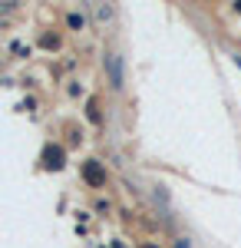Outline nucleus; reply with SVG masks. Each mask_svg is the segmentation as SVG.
I'll use <instances>...</instances> for the list:
<instances>
[{
  "label": "nucleus",
  "instance_id": "f257e3e1",
  "mask_svg": "<svg viewBox=\"0 0 241 248\" xmlns=\"http://www.w3.org/2000/svg\"><path fill=\"white\" fill-rule=\"evenodd\" d=\"M40 162H43V169L60 172L63 166H66V153H63V146H46L43 155H40Z\"/></svg>",
  "mask_w": 241,
  "mask_h": 248
},
{
  "label": "nucleus",
  "instance_id": "f03ea898",
  "mask_svg": "<svg viewBox=\"0 0 241 248\" xmlns=\"http://www.w3.org/2000/svg\"><path fill=\"white\" fill-rule=\"evenodd\" d=\"M83 179H86L90 186H106V169H103L96 159H90V162H83Z\"/></svg>",
  "mask_w": 241,
  "mask_h": 248
},
{
  "label": "nucleus",
  "instance_id": "7ed1b4c3",
  "mask_svg": "<svg viewBox=\"0 0 241 248\" xmlns=\"http://www.w3.org/2000/svg\"><path fill=\"white\" fill-rule=\"evenodd\" d=\"M106 70H109V79H112V86L119 90V86H122V60L116 57V53H109V57H106Z\"/></svg>",
  "mask_w": 241,
  "mask_h": 248
},
{
  "label": "nucleus",
  "instance_id": "20e7f679",
  "mask_svg": "<svg viewBox=\"0 0 241 248\" xmlns=\"http://www.w3.org/2000/svg\"><path fill=\"white\" fill-rule=\"evenodd\" d=\"M40 46H46V50H56V46H60V40H56L53 33H43V37H40Z\"/></svg>",
  "mask_w": 241,
  "mask_h": 248
},
{
  "label": "nucleus",
  "instance_id": "39448f33",
  "mask_svg": "<svg viewBox=\"0 0 241 248\" xmlns=\"http://www.w3.org/2000/svg\"><path fill=\"white\" fill-rule=\"evenodd\" d=\"M86 116H90V123H99V106H96V99L86 103Z\"/></svg>",
  "mask_w": 241,
  "mask_h": 248
},
{
  "label": "nucleus",
  "instance_id": "423d86ee",
  "mask_svg": "<svg viewBox=\"0 0 241 248\" xmlns=\"http://www.w3.org/2000/svg\"><path fill=\"white\" fill-rule=\"evenodd\" d=\"M66 23H70L73 30H83V23H86V20H83V14H70V17H66Z\"/></svg>",
  "mask_w": 241,
  "mask_h": 248
},
{
  "label": "nucleus",
  "instance_id": "0eeeda50",
  "mask_svg": "<svg viewBox=\"0 0 241 248\" xmlns=\"http://www.w3.org/2000/svg\"><path fill=\"white\" fill-rule=\"evenodd\" d=\"M175 248H188V238H179V242H175Z\"/></svg>",
  "mask_w": 241,
  "mask_h": 248
},
{
  "label": "nucleus",
  "instance_id": "6e6552de",
  "mask_svg": "<svg viewBox=\"0 0 241 248\" xmlns=\"http://www.w3.org/2000/svg\"><path fill=\"white\" fill-rule=\"evenodd\" d=\"M235 10H238V14H241V0H238V3H235Z\"/></svg>",
  "mask_w": 241,
  "mask_h": 248
},
{
  "label": "nucleus",
  "instance_id": "1a4fd4ad",
  "mask_svg": "<svg viewBox=\"0 0 241 248\" xmlns=\"http://www.w3.org/2000/svg\"><path fill=\"white\" fill-rule=\"evenodd\" d=\"M235 63H238V66H241V57H235Z\"/></svg>",
  "mask_w": 241,
  "mask_h": 248
},
{
  "label": "nucleus",
  "instance_id": "9d476101",
  "mask_svg": "<svg viewBox=\"0 0 241 248\" xmlns=\"http://www.w3.org/2000/svg\"><path fill=\"white\" fill-rule=\"evenodd\" d=\"M146 248H155V245H146Z\"/></svg>",
  "mask_w": 241,
  "mask_h": 248
}]
</instances>
